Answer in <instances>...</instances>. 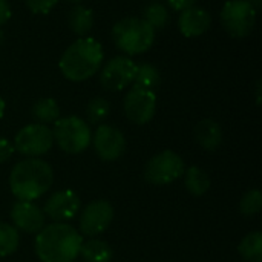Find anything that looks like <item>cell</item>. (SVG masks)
I'll use <instances>...</instances> for the list:
<instances>
[{
  "instance_id": "1",
  "label": "cell",
  "mask_w": 262,
  "mask_h": 262,
  "mask_svg": "<svg viewBox=\"0 0 262 262\" xmlns=\"http://www.w3.org/2000/svg\"><path fill=\"white\" fill-rule=\"evenodd\" d=\"M83 238L66 223L45 226L35 236L34 249L41 262H74L80 256Z\"/></svg>"
},
{
  "instance_id": "2",
  "label": "cell",
  "mask_w": 262,
  "mask_h": 262,
  "mask_svg": "<svg viewBox=\"0 0 262 262\" xmlns=\"http://www.w3.org/2000/svg\"><path fill=\"white\" fill-rule=\"evenodd\" d=\"M54 184V170L41 158H26L9 173V189L18 201L41 198Z\"/></svg>"
},
{
  "instance_id": "3",
  "label": "cell",
  "mask_w": 262,
  "mask_h": 262,
  "mask_svg": "<svg viewBox=\"0 0 262 262\" xmlns=\"http://www.w3.org/2000/svg\"><path fill=\"white\" fill-rule=\"evenodd\" d=\"M104 52L92 37H80L66 48L60 58V71L69 81H84L97 74L103 64Z\"/></svg>"
},
{
  "instance_id": "4",
  "label": "cell",
  "mask_w": 262,
  "mask_h": 262,
  "mask_svg": "<svg viewBox=\"0 0 262 262\" xmlns=\"http://www.w3.org/2000/svg\"><path fill=\"white\" fill-rule=\"evenodd\" d=\"M112 41L126 55H140L155 41V29L140 17H126L112 28Z\"/></svg>"
},
{
  "instance_id": "5",
  "label": "cell",
  "mask_w": 262,
  "mask_h": 262,
  "mask_svg": "<svg viewBox=\"0 0 262 262\" xmlns=\"http://www.w3.org/2000/svg\"><path fill=\"white\" fill-rule=\"evenodd\" d=\"M52 137L57 146L69 155L84 152L91 146L92 140L89 124L83 118L75 115L58 118L54 123Z\"/></svg>"
},
{
  "instance_id": "6",
  "label": "cell",
  "mask_w": 262,
  "mask_h": 262,
  "mask_svg": "<svg viewBox=\"0 0 262 262\" xmlns=\"http://www.w3.org/2000/svg\"><path fill=\"white\" fill-rule=\"evenodd\" d=\"M258 11L249 0H229L224 3L220 18L226 32L233 38L247 37L256 23Z\"/></svg>"
},
{
  "instance_id": "7",
  "label": "cell",
  "mask_w": 262,
  "mask_h": 262,
  "mask_svg": "<svg viewBox=\"0 0 262 262\" xmlns=\"http://www.w3.org/2000/svg\"><path fill=\"white\" fill-rule=\"evenodd\" d=\"M186 164L184 160L172 152V150H163L157 155H154L144 167V178L147 183L155 186H166L184 175Z\"/></svg>"
},
{
  "instance_id": "8",
  "label": "cell",
  "mask_w": 262,
  "mask_h": 262,
  "mask_svg": "<svg viewBox=\"0 0 262 262\" xmlns=\"http://www.w3.org/2000/svg\"><path fill=\"white\" fill-rule=\"evenodd\" d=\"M52 144V129L40 123H32L21 127L14 138V149L28 158H38L46 155Z\"/></svg>"
},
{
  "instance_id": "9",
  "label": "cell",
  "mask_w": 262,
  "mask_h": 262,
  "mask_svg": "<svg viewBox=\"0 0 262 262\" xmlns=\"http://www.w3.org/2000/svg\"><path fill=\"white\" fill-rule=\"evenodd\" d=\"M137 63L127 55H117L106 61L100 71V83L106 91H123L134 83Z\"/></svg>"
},
{
  "instance_id": "10",
  "label": "cell",
  "mask_w": 262,
  "mask_h": 262,
  "mask_svg": "<svg viewBox=\"0 0 262 262\" xmlns=\"http://www.w3.org/2000/svg\"><path fill=\"white\" fill-rule=\"evenodd\" d=\"M124 114L134 124H147L157 111V95L154 91L132 86L124 97Z\"/></svg>"
},
{
  "instance_id": "11",
  "label": "cell",
  "mask_w": 262,
  "mask_h": 262,
  "mask_svg": "<svg viewBox=\"0 0 262 262\" xmlns=\"http://www.w3.org/2000/svg\"><path fill=\"white\" fill-rule=\"evenodd\" d=\"M114 220V207L106 200L89 203L80 215L78 227L81 235L94 238L106 232Z\"/></svg>"
},
{
  "instance_id": "12",
  "label": "cell",
  "mask_w": 262,
  "mask_h": 262,
  "mask_svg": "<svg viewBox=\"0 0 262 262\" xmlns=\"http://www.w3.org/2000/svg\"><path fill=\"white\" fill-rule=\"evenodd\" d=\"M91 141L95 154L103 161H115L126 150L124 134L111 124H100L94 132Z\"/></svg>"
},
{
  "instance_id": "13",
  "label": "cell",
  "mask_w": 262,
  "mask_h": 262,
  "mask_svg": "<svg viewBox=\"0 0 262 262\" xmlns=\"http://www.w3.org/2000/svg\"><path fill=\"white\" fill-rule=\"evenodd\" d=\"M80 206H81L80 196L74 190L64 189V190L54 192L46 200L43 213L45 216L51 218L54 223H66L75 218V215L80 210Z\"/></svg>"
},
{
  "instance_id": "14",
  "label": "cell",
  "mask_w": 262,
  "mask_h": 262,
  "mask_svg": "<svg viewBox=\"0 0 262 262\" xmlns=\"http://www.w3.org/2000/svg\"><path fill=\"white\" fill-rule=\"evenodd\" d=\"M43 210L32 201H17L11 209V220L17 230L25 233H38L45 224Z\"/></svg>"
},
{
  "instance_id": "15",
  "label": "cell",
  "mask_w": 262,
  "mask_h": 262,
  "mask_svg": "<svg viewBox=\"0 0 262 262\" xmlns=\"http://www.w3.org/2000/svg\"><path fill=\"white\" fill-rule=\"evenodd\" d=\"M212 25V15L201 6H192L181 11L178 18V28L184 37L193 38L203 35Z\"/></svg>"
},
{
  "instance_id": "16",
  "label": "cell",
  "mask_w": 262,
  "mask_h": 262,
  "mask_svg": "<svg viewBox=\"0 0 262 262\" xmlns=\"http://www.w3.org/2000/svg\"><path fill=\"white\" fill-rule=\"evenodd\" d=\"M195 138L204 150L213 152L223 143V129L215 120L204 118L195 127Z\"/></svg>"
},
{
  "instance_id": "17",
  "label": "cell",
  "mask_w": 262,
  "mask_h": 262,
  "mask_svg": "<svg viewBox=\"0 0 262 262\" xmlns=\"http://www.w3.org/2000/svg\"><path fill=\"white\" fill-rule=\"evenodd\" d=\"M80 256L84 262H111L114 258V250L106 241L91 238L81 243Z\"/></svg>"
},
{
  "instance_id": "18",
  "label": "cell",
  "mask_w": 262,
  "mask_h": 262,
  "mask_svg": "<svg viewBox=\"0 0 262 262\" xmlns=\"http://www.w3.org/2000/svg\"><path fill=\"white\" fill-rule=\"evenodd\" d=\"M68 26L71 31L80 37H86L94 26V12L92 9L83 5H74L68 14Z\"/></svg>"
},
{
  "instance_id": "19",
  "label": "cell",
  "mask_w": 262,
  "mask_h": 262,
  "mask_svg": "<svg viewBox=\"0 0 262 262\" xmlns=\"http://www.w3.org/2000/svg\"><path fill=\"white\" fill-rule=\"evenodd\" d=\"M183 178H184V186L187 192L192 193L193 196H201L207 193V190L212 186L209 173L198 166H190L189 169H186Z\"/></svg>"
},
{
  "instance_id": "20",
  "label": "cell",
  "mask_w": 262,
  "mask_h": 262,
  "mask_svg": "<svg viewBox=\"0 0 262 262\" xmlns=\"http://www.w3.org/2000/svg\"><path fill=\"white\" fill-rule=\"evenodd\" d=\"M31 114L37 123L49 124V123H55L60 118V107L54 98L45 97V98H40L34 103Z\"/></svg>"
},
{
  "instance_id": "21",
  "label": "cell",
  "mask_w": 262,
  "mask_h": 262,
  "mask_svg": "<svg viewBox=\"0 0 262 262\" xmlns=\"http://www.w3.org/2000/svg\"><path fill=\"white\" fill-rule=\"evenodd\" d=\"M238 252L243 256V259L247 262H262V233L261 232H252L246 235L239 246Z\"/></svg>"
},
{
  "instance_id": "22",
  "label": "cell",
  "mask_w": 262,
  "mask_h": 262,
  "mask_svg": "<svg viewBox=\"0 0 262 262\" xmlns=\"http://www.w3.org/2000/svg\"><path fill=\"white\" fill-rule=\"evenodd\" d=\"M160 83H161V74H160L157 66H154L150 63L137 64V72H135V78H134L132 86H138L143 89L154 91L160 86Z\"/></svg>"
},
{
  "instance_id": "23",
  "label": "cell",
  "mask_w": 262,
  "mask_h": 262,
  "mask_svg": "<svg viewBox=\"0 0 262 262\" xmlns=\"http://www.w3.org/2000/svg\"><path fill=\"white\" fill-rule=\"evenodd\" d=\"M143 20H146L154 29H163L169 25L170 12L166 5L160 2H152L143 11Z\"/></svg>"
},
{
  "instance_id": "24",
  "label": "cell",
  "mask_w": 262,
  "mask_h": 262,
  "mask_svg": "<svg viewBox=\"0 0 262 262\" xmlns=\"http://www.w3.org/2000/svg\"><path fill=\"white\" fill-rule=\"evenodd\" d=\"M20 244L18 232L14 226L0 221V258L12 255Z\"/></svg>"
},
{
  "instance_id": "25",
  "label": "cell",
  "mask_w": 262,
  "mask_h": 262,
  "mask_svg": "<svg viewBox=\"0 0 262 262\" xmlns=\"http://www.w3.org/2000/svg\"><path fill=\"white\" fill-rule=\"evenodd\" d=\"M111 114V104L106 98L103 97H95L88 103L86 107V117H88V124H100L103 123Z\"/></svg>"
},
{
  "instance_id": "26",
  "label": "cell",
  "mask_w": 262,
  "mask_h": 262,
  "mask_svg": "<svg viewBox=\"0 0 262 262\" xmlns=\"http://www.w3.org/2000/svg\"><path fill=\"white\" fill-rule=\"evenodd\" d=\"M262 209V193L259 189H252L247 190L241 201H239V210L244 216L250 218L255 216L261 212Z\"/></svg>"
},
{
  "instance_id": "27",
  "label": "cell",
  "mask_w": 262,
  "mask_h": 262,
  "mask_svg": "<svg viewBox=\"0 0 262 262\" xmlns=\"http://www.w3.org/2000/svg\"><path fill=\"white\" fill-rule=\"evenodd\" d=\"M25 3L34 14H48L58 3V0H25Z\"/></svg>"
},
{
  "instance_id": "28",
  "label": "cell",
  "mask_w": 262,
  "mask_h": 262,
  "mask_svg": "<svg viewBox=\"0 0 262 262\" xmlns=\"http://www.w3.org/2000/svg\"><path fill=\"white\" fill-rule=\"evenodd\" d=\"M14 152H15L14 144L8 138L0 137V164L5 163V161H8L14 155Z\"/></svg>"
},
{
  "instance_id": "29",
  "label": "cell",
  "mask_w": 262,
  "mask_h": 262,
  "mask_svg": "<svg viewBox=\"0 0 262 262\" xmlns=\"http://www.w3.org/2000/svg\"><path fill=\"white\" fill-rule=\"evenodd\" d=\"M195 3H196V0H167L169 8L173 11H180V12L195 6Z\"/></svg>"
},
{
  "instance_id": "30",
  "label": "cell",
  "mask_w": 262,
  "mask_h": 262,
  "mask_svg": "<svg viewBox=\"0 0 262 262\" xmlns=\"http://www.w3.org/2000/svg\"><path fill=\"white\" fill-rule=\"evenodd\" d=\"M11 5L8 0H0V26H3L11 18Z\"/></svg>"
},
{
  "instance_id": "31",
  "label": "cell",
  "mask_w": 262,
  "mask_h": 262,
  "mask_svg": "<svg viewBox=\"0 0 262 262\" xmlns=\"http://www.w3.org/2000/svg\"><path fill=\"white\" fill-rule=\"evenodd\" d=\"M261 81H258L256 83V103L258 104H261Z\"/></svg>"
},
{
  "instance_id": "32",
  "label": "cell",
  "mask_w": 262,
  "mask_h": 262,
  "mask_svg": "<svg viewBox=\"0 0 262 262\" xmlns=\"http://www.w3.org/2000/svg\"><path fill=\"white\" fill-rule=\"evenodd\" d=\"M5 107H6V104H5V100L0 97V120L3 118V115H5Z\"/></svg>"
},
{
  "instance_id": "33",
  "label": "cell",
  "mask_w": 262,
  "mask_h": 262,
  "mask_svg": "<svg viewBox=\"0 0 262 262\" xmlns=\"http://www.w3.org/2000/svg\"><path fill=\"white\" fill-rule=\"evenodd\" d=\"M249 3H250V5H252L255 9H256V11L261 8V0H249Z\"/></svg>"
},
{
  "instance_id": "34",
  "label": "cell",
  "mask_w": 262,
  "mask_h": 262,
  "mask_svg": "<svg viewBox=\"0 0 262 262\" xmlns=\"http://www.w3.org/2000/svg\"><path fill=\"white\" fill-rule=\"evenodd\" d=\"M3 41H5V32H3L2 28H0V46L3 45Z\"/></svg>"
},
{
  "instance_id": "35",
  "label": "cell",
  "mask_w": 262,
  "mask_h": 262,
  "mask_svg": "<svg viewBox=\"0 0 262 262\" xmlns=\"http://www.w3.org/2000/svg\"><path fill=\"white\" fill-rule=\"evenodd\" d=\"M68 2H71V3H74V5H80L81 0H68Z\"/></svg>"
},
{
  "instance_id": "36",
  "label": "cell",
  "mask_w": 262,
  "mask_h": 262,
  "mask_svg": "<svg viewBox=\"0 0 262 262\" xmlns=\"http://www.w3.org/2000/svg\"><path fill=\"white\" fill-rule=\"evenodd\" d=\"M152 2H160V0H152Z\"/></svg>"
}]
</instances>
